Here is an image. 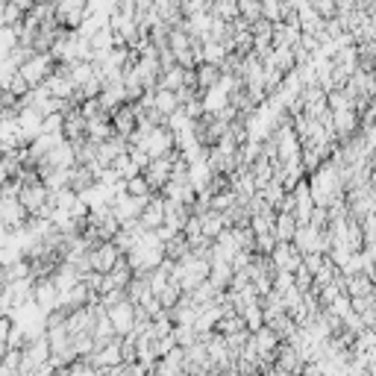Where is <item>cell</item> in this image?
<instances>
[{
  "label": "cell",
  "mask_w": 376,
  "mask_h": 376,
  "mask_svg": "<svg viewBox=\"0 0 376 376\" xmlns=\"http://www.w3.org/2000/svg\"><path fill=\"white\" fill-rule=\"evenodd\" d=\"M85 15H89V3H85V0H62V3H56V21H59V27H65V30L77 33L83 27Z\"/></svg>",
  "instance_id": "1"
},
{
  "label": "cell",
  "mask_w": 376,
  "mask_h": 376,
  "mask_svg": "<svg viewBox=\"0 0 376 376\" xmlns=\"http://www.w3.org/2000/svg\"><path fill=\"white\" fill-rule=\"evenodd\" d=\"M271 262L277 271H288V273H297L300 265H303V253L294 247V241H280L277 250L271 253Z\"/></svg>",
  "instance_id": "2"
},
{
  "label": "cell",
  "mask_w": 376,
  "mask_h": 376,
  "mask_svg": "<svg viewBox=\"0 0 376 376\" xmlns=\"http://www.w3.org/2000/svg\"><path fill=\"white\" fill-rule=\"evenodd\" d=\"M0 221H3L6 230H21V227H27V223H30V212L24 209L21 200L3 197V200H0Z\"/></svg>",
  "instance_id": "3"
},
{
  "label": "cell",
  "mask_w": 376,
  "mask_h": 376,
  "mask_svg": "<svg viewBox=\"0 0 376 376\" xmlns=\"http://www.w3.org/2000/svg\"><path fill=\"white\" fill-rule=\"evenodd\" d=\"M21 203H24V209L30 212V218H35L39 212L50 203V188L44 185V182H39V185H27V188H21Z\"/></svg>",
  "instance_id": "4"
},
{
  "label": "cell",
  "mask_w": 376,
  "mask_h": 376,
  "mask_svg": "<svg viewBox=\"0 0 376 376\" xmlns=\"http://www.w3.org/2000/svg\"><path fill=\"white\" fill-rule=\"evenodd\" d=\"M142 227L147 230V232H159L162 227H165V197L162 194H153L150 197V203L144 206V212H142Z\"/></svg>",
  "instance_id": "5"
},
{
  "label": "cell",
  "mask_w": 376,
  "mask_h": 376,
  "mask_svg": "<svg viewBox=\"0 0 376 376\" xmlns=\"http://www.w3.org/2000/svg\"><path fill=\"white\" fill-rule=\"evenodd\" d=\"M109 311V318H112V323H115V332H118V338H127V335H133L135 332V303H121V306H115V309H106Z\"/></svg>",
  "instance_id": "6"
},
{
  "label": "cell",
  "mask_w": 376,
  "mask_h": 376,
  "mask_svg": "<svg viewBox=\"0 0 376 376\" xmlns=\"http://www.w3.org/2000/svg\"><path fill=\"white\" fill-rule=\"evenodd\" d=\"M112 127H115V133L123 135V139H133V133L139 130V112H135V106L127 103L118 112H112Z\"/></svg>",
  "instance_id": "7"
},
{
  "label": "cell",
  "mask_w": 376,
  "mask_h": 376,
  "mask_svg": "<svg viewBox=\"0 0 376 376\" xmlns=\"http://www.w3.org/2000/svg\"><path fill=\"white\" fill-rule=\"evenodd\" d=\"M121 259H123V253L118 250V244H115V241H106L103 247H97V250H94V271L106 277V273H112V271L118 268V262H121Z\"/></svg>",
  "instance_id": "8"
},
{
  "label": "cell",
  "mask_w": 376,
  "mask_h": 376,
  "mask_svg": "<svg viewBox=\"0 0 376 376\" xmlns=\"http://www.w3.org/2000/svg\"><path fill=\"white\" fill-rule=\"evenodd\" d=\"M35 306H39L44 315H50V311L59 309V288L53 280H39L35 282Z\"/></svg>",
  "instance_id": "9"
},
{
  "label": "cell",
  "mask_w": 376,
  "mask_h": 376,
  "mask_svg": "<svg viewBox=\"0 0 376 376\" xmlns=\"http://www.w3.org/2000/svg\"><path fill=\"white\" fill-rule=\"evenodd\" d=\"M294 247L303 256H309V253H321L323 256V232L315 230V227H300L297 235H294Z\"/></svg>",
  "instance_id": "10"
},
{
  "label": "cell",
  "mask_w": 376,
  "mask_h": 376,
  "mask_svg": "<svg viewBox=\"0 0 376 376\" xmlns=\"http://www.w3.org/2000/svg\"><path fill=\"white\" fill-rule=\"evenodd\" d=\"M277 368L285 370V373H291V376H303L306 361H303V356H300L291 344H285V341H282L280 350H277Z\"/></svg>",
  "instance_id": "11"
},
{
  "label": "cell",
  "mask_w": 376,
  "mask_h": 376,
  "mask_svg": "<svg viewBox=\"0 0 376 376\" xmlns=\"http://www.w3.org/2000/svg\"><path fill=\"white\" fill-rule=\"evenodd\" d=\"M97 185V173L89 168V165H77L71 171V188L77 194H83V191H89V188H94Z\"/></svg>",
  "instance_id": "12"
},
{
  "label": "cell",
  "mask_w": 376,
  "mask_h": 376,
  "mask_svg": "<svg viewBox=\"0 0 376 376\" xmlns=\"http://www.w3.org/2000/svg\"><path fill=\"white\" fill-rule=\"evenodd\" d=\"M247 330V321H244V315H238V311H230V315H223L221 318V323H218V335H223V338H232V335H238V332H244Z\"/></svg>",
  "instance_id": "13"
},
{
  "label": "cell",
  "mask_w": 376,
  "mask_h": 376,
  "mask_svg": "<svg viewBox=\"0 0 376 376\" xmlns=\"http://www.w3.org/2000/svg\"><path fill=\"white\" fill-rule=\"evenodd\" d=\"M203 97V106H206V115H218L221 109L230 106V94L221 92V89H209V92H200Z\"/></svg>",
  "instance_id": "14"
},
{
  "label": "cell",
  "mask_w": 376,
  "mask_h": 376,
  "mask_svg": "<svg viewBox=\"0 0 376 376\" xmlns=\"http://www.w3.org/2000/svg\"><path fill=\"white\" fill-rule=\"evenodd\" d=\"M185 68H168V71H162V77H159V89H165V92H173L177 94L182 85H185Z\"/></svg>",
  "instance_id": "15"
},
{
  "label": "cell",
  "mask_w": 376,
  "mask_h": 376,
  "mask_svg": "<svg viewBox=\"0 0 376 376\" xmlns=\"http://www.w3.org/2000/svg\"><path fill=\"white\" fill-rule=\"evenodd\" d=\"M188 253H191V244H188V238H185V232H180V235H173L171 241L165 244V259H171V262H182Z\"/></svg>",
  "instance_id": "16"
},
{
  "label": "cell",
  "mask_w": 376,
  "mask_h": 376,
  "mask_svg": "<svg viewBox=\"0 0 376 376\" xmlns=\"http://www.w3.org/2000/svg\"><path fill=\"white\" fill-rule=\"evenodd\" d=\"M200 218H203V235L209 238V241H215V238L223 232V230H227V221H223V215H221V212H206V215H200Z\"/></svg>",
  "instance_id": "17"
},
{
  "label": "cell",
  "mask_w": 376,
  "mask_h": 376,
  "mask_svg": "<svg viewBox=\"0 0 376 376\" xmlns=\"http://www.w3.org/2000/svg\"><path fill=\"white\" fill-rule=\"evenodd\" d=\"M27 277H33V265H30V259H21L12 268H3V288L6 285H15V282L27 280Z\"/></svg>",
  "instance_id": "18"
},
{
  "label": "cell",
  "mask_w": 376,
  "mask_h": 376,
  "mask_svg": "<svg viewBox=\"0 0 376 376\" xmlns=\"http://www.w3.org/2000/svg\"><path fill=\"white\" fill-rule=\"evenodd\" d=\"M232 277H235V268L230 265V262H215L212 265V282H215L221 291H230V282H232Z\"/></svg>",
  "instance_id": "19"
},
{
  "label": "cell",
  "mask_w": 376,
  "mask_h": 376,
  "mask_svg": "<svg viewBox=\"0 0 376 376\" xmlns=\"http://www.w3.org/2000/svg\"><path fill=\"white\" fill-rule=\"evenodd\" d=\"M300 230V223L294 215H282L277 212V241H294V235Z\"/></svg>",
  "instance_id": "20"
},
{
  "label": "cell",
  "mask_w": 376,
  "mask_h": 376,
  "mask_svg": "<svg viewBox=\"0 0 376 376\" xmlns=\"http://www.w3.org/2000/svg\"><path fill=\"white\" fill-rule=\"evenodd\" d=\"M227 56H230V50L223 47L221 42H203V62H206V65L221 68L223 62H227Z\"/></svg>",
  "instance_id": "21"
},
{
  "label": "cell",
  "mask_w": 376,
  "mask_h": 376,
  "mask_svg": "<svg viewBox=\"0 0 376 376\" xmlns=\"http://www.w3.org/2000/svg\"><path fill=\"white\" fill-rule=\"evenodd\" d=\"M159 115H165V118H171L173 112H180L182 106H180V100H177V94L173 92H165V89H159L156 92V106H153Z\"/></svg>",
  "instance_id": "22"
},
{
  "label": "cell",
  "mask_w": 376,
  "mask_h": 376,
  "mask_svg": "<svg viewBox=\"0 0 376 376\" xmlns=\"http://www.w3.org/2000/svg\"><path fill=\"white\" fill-rule=\"evenodd\" d=\"M92 47H94V53H109V50L118 47V33L112 30V27H103L92 39Z\"/></svg>",
  "instance_id": "23"
},
{
  "label": "cell",
  "mask_w": 376,
  "mask_h": 376,
  "mask_svg": "<svg viewBox=\"0 0 376 376\" xmlns=\"http://www.w3.org/2000/svg\"><path fill=\"white\" fill-rule=\"evenodd\" d=\"M212 15L232 24L235 18H241V12H238V0H215V3H212Z\"/></svg>",
  "instance_id": "24"
},
{
  "label": "cell",
  "mask_w": 376,
  "mask_h": 376,
  "mask_svg": "<svg viewBox=\"0 0 376 376\" xmlns=\"http://www.w3.org/2000/svg\"><path fill=\"white\" fill-rule=\"evenodd\" d=\"M173 338H177V344H180L182 350H188V347H194V344L200 341V332H197L194 327H185V323H177V327H173Z\"/></svg>",
  "instance_id": "25"
},
{
  "label": "cell",
  "mask_w": 376,
  "mask_h": 376,
  "mask_svg": "<svg viewBox=\"0 0 376 376\" xmlns=\"http://www.w3.org/2000/svg\"><path fill=\"white\" fill-rule=\"evenodd\" d=\"M112 168H115V171H118V177H121V180H127V182L135 180V177H142V171L135 168V162L130 159V153H123L121 159H115V165H112Z\"/></svg>",
  "instance_id": "26"
},
{
  "label": "cell",
  "mask_w": 376,
  "mask_h": 376,
  "mask_svg": "<svg viewBox=\"0 0 376 376\" xmlns=\"http://www.w3.org/2000/svg\"><path fill=\"white\" fill-rule=\"evenodd\" d=\"M259 194H262V197H265V200H268V203H271L273 209H280V206H282V200H285V194H288V191H285V185H282L280 180H273V182H271L268 188H262V191H259Z\"/></svg>",
  "instance_id": "27"
},
{
  "label": "cell",
  "mask_w": 376,
  "mask_h": 376,
  "mask_svg": "<svg viewBox=\"0 0 376 376\" xmlns=\"http://www.w3.org/2000/svg\"><path fill=\"white\" fill-rule=\"evenodd\" d=\"M127 194L135 197V200H150V197H153V188H150V182L144 180V173H142V177H135V180L127 182Z\"/></svg>",
  "instance_id": "28"
},
{
  "label": "cell",
  "mask_w": 376,
  "mask_h": 376,
  "mask_svg": "<svg viewBox=\"0 0 376 376\" xmlns=\"http://www.w3.org/2000/svg\"><path fill=\"white\" fill-rule=\"evenodd\" d=\"M282 12H285V3H280V0H262V18H265V21L280 24Z\"/></svg>",
  "instance_id": "29"
},
{
  "label": "cell",
  "mask_w": 376,
  "mask_h": 376,
  "mask_svg": "<svg viewBox=\"0 0 376 376\" xmlns=\"http://www.w3.org/2000/svg\"><path fill=\"white\" fill-rule=\"evenodd\" d=\"M244 321H247V330H250V332H259V330L268 327V323H265V309H262V306L247 309V311H244Z\"/></svg>",
  "instance_id": "30"
},
{
  "label": "cell",
  "mask_w": 376,
  "mask_h": 376,
  "mask_svg": "<svg viewBox=\"0 0 376 376\" xmlns=\"http://www.w3.org/2000/svg\"><path fill=\"white\" fill-rule=\"evenodd\" d=\"M238 12H241V18H247L250 24H256L262 18V3L259 0H238Z\"/></svg>",
  "instance_id": "31"
},
{
  "label": "cell",
  "mask_w": 376,
  "mask_h": 376,
  "mask_svg": "<svg viewBox=\"0 0 376 376\" xmlns=\"http://www.w3.org/2000/svg\"><path fill=\"white\" fill-rule=\"evenodd\" d=\"M130 159L135 162V168H139L142 173H144L150 165H153V156H150L144 147H135V144H130Z\"/></svg>",
  "instance_id": "32"
},
{
  "label": "cell",
  "mask_w": 376,
  "mask_h": 376,
  "mask_svg": "<svg viewBox=\"0 0 376 376\" xmlns=\"http://www.w3.org/2000/svg\"><path fill=\"white\" fill-rule=\"evenodd\" d=\"M370 350H376V330L361 332L353 344V353H370Z\"/></svg>",
  "instance_id": "33"
},
{
  "label": "cell",
  "mask_w": 376,
  "mask_h": 376,
  "mask_svg": "<svg viewBox=\"0 0 376 376\" xmlns=\"http://www.w3.org/2000/svg\"><path fill=\"white\" fill-rule=\"evenodd\" d=\"M327 259L330 256H321V253H309V256H303V268L311 273V277H318V273L327 268Z\"/></svg>",
  "instance_id": "34"
},
{
  "label": "cell",
  "mask_w": 376,
  "mask_h": 376,
  "mask_svg": "<svg viewBox=\"0 0 376 376\" xmlns=\"http://www.w3.org/2000/svg\"><path fill=\"white\" fill-rule=\"evenodd\" d=\"M297 285V280H294V273H288V271H277V277H273V291H280V294H285V291H291V288Z\"/></svg>",
  "instance_id": "35"
},
{
  "label": "cell",
  "mask_w": 376,
  "mask_h": 376,
  "mask_svg": "<svg viewBox=\"0 0 376 376\" xmlns=\"http://www.w3.org/2000/svg\"><path fill=\"white\" fill-rule=\"evenodd\" d=\"M344 330H347V332H353V335L359 338L361 332H368V327H365V318H361L359 311H350V315L344 318Z\"/></svg>",
  "instance_id": "36"
},
{
  "label": "cell",
  "mask_w": 376,
  "mask_h": 376,
  "mask_svg": "<svg viewBox=\"0 0 376 376\" xmlns=\"http://www.w3.org/2000/svg\"><path fill=\"white\" fill-rule=\"evenodd\" d=\"M309 227H315V230H330V209H315V215H311L309 221Z\"/></svg>",
  "instance_id": "37"
}]
</instances>
